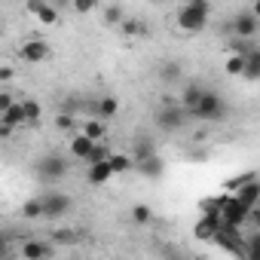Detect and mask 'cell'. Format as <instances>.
<instances>
[{"mask_svg": "<svg viewBox=\"0 0 260 260\" xmlns=\"http://www.w3.org/2000/svg\"><path fill=\"white\" fill-rule=\"evenodd\" d=\"M132 220H135V223H150V220H153V211H150L147 205H135V208H132Z\"/></svg>", "mask_w": 260, "mask_h": 260, "instance_id": "obj_31", "label": "cell"}, {"mask_svg": "<svg viewBox=\"0 0 260 260\" xmlns=\"http://www.w3.org/2000/svg\"><path fill=\"white\" fill-rule=\"evenodd\" d=\"M83 135H86L89 141L101 144V141H104V135H107V122H104V119H98V116L86 119V122H83Z\"/></svg>", "mask_w": 260, "mask_h": 260, "instance_id": "obj_16", "label": "cell"}, {"mask_svg": "<svg viewBox=\"0 0 260 260\" xmlns=\"http://www.w3.org/2000/svg\"><path fill=\"white\" fill-rule=\"evenodd\" d=\"M119 28H122V34H128V37H141V34H147V25H144L141 19H125Z\"/></svg>", "mask_w": 260, "mask_h": 260, "instance_id": "obj_25", "label": "cell"}, {"mask_svg": "<svg viewBox=\"0 0 260 260\" xmlns=\"http://www.w3.org/2000/svg\"><path fill=\"white\" fill-rule=\"evenodd\" d=\"M71 260H77V257H71Z\"/></svg>", "mask_w": 260, "mask_h": 260, "instance_id": "obj_39", "label": "cell"}, {"mask_svg": "<svg viewBox=\"0 0 260 260\" xmlns=\"http://www.w3.org/2000/svg\"><path fill=\"white\" fill-rule=\"evenodd\" d=\"M196 260H205V257H196Z\"/></svg>", "mask_w": 260, "mask_h": 260, "instance_id": "obj_38", "label": "cell"}, {"mask_svg": "<svg viewBox=\"0 0 260 260\" xmlns=\"http://www.w3.org/2000/svg\"><path fill=\"white\" fill-rule=\"evenodd\" d=\"M40 199H43V217H49V220H58L71 211V199L64 193H46Z\"/></svg>", "mask_w": 260, "mask_h": 260, "instance_id": "obj_7", "label": "cell"}, {"mask_svg": "<svg viewBox=\"0 0 260 260\" xmlns=\"http://www.w3.org/2000/svg\"><path fill=\"white\" fill-rule=\"evenodd\" d=\"M37 172H40V178L43 181H58V178H64L68 175V159L64 156H43L40 159V166H37Z\"/></svg>", "mask_w": 260, "mask_h": 260, "instance_id": "obj_9", "label": "cell"}, {"mask_svg": "<svg viewBox=\"0 0 260 260\" xmlns=\"http://www.w3.org/2000/svg\"><path fill=\"white\" fill-rule=\"evenodd\" d=\"M13 77H16V71H13L10 64H4V68H0V80H4V83H10Z\"/></svg>", "mask_w": 260, "mask_h": 260, "instance_id": "obj_35", "label": "cell"}, {"mask_svg": "<svg viewBox=\"0 0 260 260\" xmlns=\"http://www.w3.org/2000/svg\"><path fill=\"white\" fill-rule=\"evenodd\" d=\"M233 199H236L248 214H251V211L260 205V178H254L251 184H245L242 190H236V193H233Z\"/></svg>", "mask_w": 260, "mask_h": 260, "instance_id": "obj_10", "label": "cell"}, {"mask_svg": "<svg viewBox=\"0 0 260 260\" xmlns=\"http://www.w3.org/2000/svg\"><path fill=\"white\" fill-rule=\"evenodd\" d=\"M184 122H187V110L181 104H162L156 110V125L162 132H178V128H184Z\"/></svg>", "mask_w": 260, "mask_h": 260, "instance_id": "obj_4", "label": "cell"}, {"mask_svg": "<svg viewBox=\"0 0 260 260\" xmlns=\"http://www.w3.org/2000/svg\"><path fill=\"white\" fill-rule=\"evenodd\" d=\"M110 166H113V172H116V175H125V172L138 169L135 156H125V153H113V156H110Z\"/></svg>", "mask_w": 260, "mask_h": 260, "instance_id": "obj_21", "label": "cell"}, {"mask_svg": "<svg viewBox=\"0 0 260 260\" xmlns=\"http://www.w3.org/2000/svg\"><path fill=\"white\" fill-rule=\"evenodd\" d=\"M22 107H25V116H28V122H31V125H34V122H40L43 110H40V104H37L34 98H25V101H22Z\"/></svg>", "mask_w": 260, "mask_h": 260, "instance_id": "obj_26", "label": "cell"}, {"mask_svg": "<svg viewBox=\"0 0 260 260\" xmlns=\"http://www.w3.org/2000/svg\"><path fill=\"white\" fill-rule=\"evenodd\" d=\"M205 92H208V89H205V86H199V83H190V86L181 92V101H178V104L187 110V116L199 107V101H202V95H205Z\"/></svg>", "mask_w": 260, "mask_h": 260, "instance_id": "obj_14", "label": "cell"}, {"mask_svg": "<svg viewBox=\"0 0 260 260\" xmlns=\"http://www.w3.org/2000/svg\"><path fill=\"white\" fill-rule=\"evenodd\" d=\"M110 159V153H107V147H101V144H95V150L89 153V159H86V166L92 169V166H98V162H107Z\"/></svg>", "mask_w": 260, "mask_h": 260, "instance_id": "obj_30", "label": "cell"}, {"mask_svg": "<svg viewBox=\"0 0 260 260\" xmlns=\"http://www.w3.org/2000/svg\"><path fill=\"white\" fill-rule=\"evenodd\" d=\"M52 239H55V242H74V239H77V230H55Z\"/></svg>", "mask_w": 260, "mask_h": 260, "instance_id": "obj_33", "label": "cell"}, {"mask_svg": "<svg viewBox=\"0 0 260 260\" xmlns=\"http://www.w3.org/2000/svg\"><path fill=\"white\" fill-rule=\"evenodd\" d=\"M245 80H260V46L245 58Z\"/></svg>", "mask_w": 260, "mask_h": 260, "instance_id": "obj_22", "label": "cell"}, {"mask_svg": "<svg viewBox=\"0 0 260 260\" xmlns=\"http://www.w3.org/2000/svg\"><path fill=\"white\" fill-rule=\"evenodd\" d=\"M92 10H95V4H86V0L74 4V13H83V16H86V13H92Z\"/></svg>", "mask_w": 260, "mask_h": 260, "instance_id": "obj_34", "label": "cell"}, {"mask_svg": "<svg viewBox=\"0 0 260 260\" xmlns=\"http://www.w3.org/2000/svg\"><path fill=\"white\" fill-rule=\"evenodd\" d=\"M28 122V116H25V107H22V101H16L10 110H4L0 113V135L4 138H10L13 135V128H19V125H25Z\"/></svg>", "mask_w": 260, "mask_h": 260, "instance_id": "obj_8", "label": "cell"}, {"mask_svg": "<svg viewBox=\"0 0 260 260\" xmlns=\"http://www.w3.org/2000/svg\"><path fill=\"white\" fill-rule=\"evenodd\" d=\"M22 217H25V220L43 217V199H28V202L22 205Z\"/></svg>", "mask_w": 260, "mask_h": 260, "instance_id": "obj_24", "label": "cell"}, {"mask_svg": "<svg viewBox=\"0 0 260 260\" xmlns=\"http://www.w3.org/2000/svg\"><path fill=\"white\" fill-rule=\"evenodd\" d=\"M220 230H223L220 214H202V217L196 220V226H193V236H196V239H214Z\"/></svg>", "mask_w": 260, "mask_h": 260, "instance_id": "obj_11", "label": "cell"}, {"mask_svg": "<svg viewBox=\"0 0 260 260\" xmlns=\"http://www.w3.org/2000/svg\"><path fill=\"white\" fill-rule=\"evenodd\" d=\"M245 260H260V233L245 239Z\"/></svg>", "mask_w": 260, "mask_h": 260, "instance_id": "obj_27", "label": "cell"}, {"mask_svg": "<svg viewBox=\"0 0 260 260\" xmlns=\"http://www.w3.org/2000/svg\"><path fill=\"white\" fill-rule=\"evenodd\" d=\"M181 77V64H162V80H178Z\"/></svg>", "mask_w": 260, "mask_h": 260, "instance_id": "obj_32", "label": "cell"}, {"mask_svg": "<svg viewBox=\"0 0 260 260\" xmlns=\"http://www.w3.org/2000/svg\"><path fill=\"white\" fill-rule=\"evenodd\" d=\"M220 220H223V230H233V233H239L248 220H251V214L233 199V196H226V205L220 208Z\"/></svg>", "mask_w": 260, "mask_h": 260, "instance_id": "obj_5", "label": "cell"}, {"mask_svg": "<svg viewBox=\"0 0 260 260\" xmlns=\"http://www.w3.org/2000/svg\"><path fill=\"white\" fill-rule=\"evenodd\" d=\"M254 49H257V46H254V40H239V37H230V43H226V55H242V58H248Z\"/></svg>", "mask_w": 260, "mask_h": 260, "instance_id": "obj_18", "label": "cell"}, {"mask_svg": "<svg viewBox=\"0 0 260 260\" xmlns=\"http://www.w3.org/2000/svg\"><path fill=\"white\" fill-rule=\"evenodd\" d=\"M208 13H211V7L205 4V0H193V4L178 7L175 25H178V31H184V34H199V31L208 25Z\"/></svg>", "mask_w": 260, "mask_h": 260, "instance_id": "obj_1", "label": "cell"}, {"mask_svg": "<svg viewBox=\"0 0 260 260\" xmlns=\"http://www.w3.org/2000/svg\"><path fill=\"white\" fill-rule=\"evenodd\" d=\"M28 13L40 22V25H58V7L55 4H40V0H31Z\"/></svg>", "mask_w": 260, "mask_h": 260, "instance_id": "obj_13", "label": "cell"}, {"mask_svg": "<svg viewBox=\"0 0 260 260\" xmlns=\"http://www.w3.org/2000/svg\"><path fill=\"white\" fill-rule=\"evenodd\" d=\"M226 113V104H223V98L214 92V89H208L205 95H202V101H199V107L190 113L193 119H202V122H214V119H220Z\"/></svg>", "mask_w": 260, "mask_h": 260, "instance_id": "obj_2", "label": "cell"}, {"mask_svg": "<svg viewBox=\"0 0 260 260\" xmlns=\"http://www.w3.org/2000/svg\"><path fill=\"white\" fill-rule=\"evenodd\" d=\"M68 150H71V156L74 159H89V153L95 150V141H89L83 132H77V135H71V144H68Z\"/></svg>", "mask_w": 260, "mask_h": 260, "instance_id": "obj_15", "label": "cell"}, {"mask_svg": "<svg viewBox=\"0 0 260 260\" xmlns=\"http://www.w3.org/2000/svg\"><path fill=\"white\" fill-rule=\"evenodd\" d=\"M22 257L25 260H49L52 257V245L43 239H25L22 242Z\"/></svg>", "mask_w": 260, "mask_h": 260, "instance_id": "obj_12", "label": "cell"}, {"mask_svg": "<svg viewBox=\"0 0 260 260\" xmlns=\"http://www.w3.org/2000/svg\"><path fill=\"white\" fill-rule=\"evenodd\" d=\"M223 71H226L230 77H245V58H242V55H226Z\"/></svg>", "mask_w": 260, "mask_h": 260, "instance_id": "obj_23", "label": "cell"}, {"mask_svg": "<svg viewBox=\"0 0 260 260\" xmlns=\"http://www.w3.org/2000/svg\"><path fill=\"white\" fill-rule=\"evenodd\" d=\"M251 223H254V226H257V233H260V205L251 211Z\"/></svg>", "mask_w": 260, "mask_h": 260, "instance_id": "obj_36", "label": "cell"}, {"mask_svg": "<svg viewBox=\"0 0 260 260\" xmlns=\"http://www.w3.org/2000/svg\"><path fill=\"white\" fill-rule=\"evenodd\" d=\"M251 13H254V16L260 19V0H257V4H254V7H251Z\"/></svg>", "mask_w": 260, "mask_h": 260, "instance_id": "obj_37", "label": "cell"}, {"mask_svg": "<svg viewBox=\"0 0 260 260\" xmlns=\"http://www.w3.org/2000/svg\"><path fill=\"white\" fill-rule=\"evenodd\" d=\"M257 31H260V19L251 10H239L233 16V22H230V34L239 37V40H254Z\"/></svg>", "mask_w": 260, "mask_h": 260, "instance_id": "obj_3", "label": "cell"}, {"mask_svg": "<svg viewBox=\"0 0 260 260\" xmlns=\"http://www.w3.org/2000/svg\"><path fill=\"white\" fill-rule=\"evenodd\" d=\"M138 162V172L141 175H150V178H156L159 172H162V159L153 153V156H144V159H135Z\"/></svg>", "mask_w": 260, "mask_h": 260, "instance_id": "obj_20", "label": "cell"}, {"mask_svg": "<svg viewBox=\"0 0 260 260\" xmlns=\"http://www.w3.org/2000/svg\"><path fill=\"white\" fill-rule=\"evenodd\" d=\"M49 43L46 40H40V37H31V40H25L22 46H19V58L22 61H28V64H40V61H46L49 58Z\"/></svg>", "mask_w": 260, "mask_h": 260, "instance_id": "obj_6", "label": "cell"}, {"mask_svg": "<svg viewBox=\"0 0 260 260\" xmlns=\"http://www.w3.org/2000/svg\"><path fill=\"white\" fill-rule=\"evenodd\" d=\"M74 125H77V116H74V113H58V116H55V128H58V132H71V135H77V132H74Z\"/></svg>", "mask_w": 260, "mask_h": 260, "instance_id": "obj_28", "label": "cell"}, {"mask_svg": "<svg viewBox=\"0 0 260 260\" xmlns=\"http://www.w3.org/2000/svg\"><path fill=\"white\" fill-rule=\"evenodd\" d=\"M122 22H125L122 7H104V25H122Z\"/></svg>", "mask_w": 260, "mask_h": 260, "instance_id": "obj_29", "label": "cell"}, {"mask_svg": "<svg viewBox=\"0 0 260 260\" xmlns=\"http://www.w3.org/2000/svg\"><path fill=\"white\" fill-rule=\"evenodd\" d=\"M116 110H119L116 98H98L95 101V116L98 119H110V116H116Z\"/></svg>", "mask_w": 260, "mask_h": 260, "instance_id": "obj_19", "label": "cell"}, {"mask_svg": "<svg viewBox=\"0 0 260 260\" xmlns=\"http://www.w3.org/2000/svg\"><path fill=\"white\" fill-rule=\"evenodd\" d=\"M113 175H116V172H113V166H110V159H107V162H98V166H92L86 178H89V184L101 187V184H107V181H110Z\"/></svg>", "mask_w": 260, "mask_h": 260, "instance_id": "obj_17", "label": "cell"}]
</instances>
